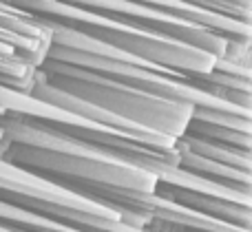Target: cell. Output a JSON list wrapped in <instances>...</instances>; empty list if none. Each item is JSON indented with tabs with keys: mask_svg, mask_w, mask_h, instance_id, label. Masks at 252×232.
<instances>
[{
	"mask_svg": "<svg viewBox=\"0 0 252 232\" xmlns=\"http://www.w3.org/2000/svg\"><path fill=\"white\" fill-rule=\"evenodd\" d=\"M0 162L51 181L153 195L159 177L53 131L20 111L0 117Z\"/></svg>",
	"mask_w": 252,
	"mask_h": 232,
	"instance_id": "cell-1",
	"label": "cell"
},
{
	"mask_svg": "<svg viewBox=\"0 0 252 232\" xmlns=\"http://www.w3.org/2000/svg\"><path fill=\"white\" fill-rule=\"evenodd\" d=\"M35 78L56 91L66 93L120 119L133 131L173 144L184 135L195 113V104L190 102H177L137 91L91 69L58 62L51 58H42V62L35 66Z\"/></svg>",
	"mask_w": 252,
	"mask_h": 232,
	"instance_id": "cell-2",
	"label": "cell"
},
{
	"mask_svg": "<svg viewBox=\"0 0 252 232\" xmlns=\"http://www.w3.org/2000/svg\"><path fill=\"white\" fill-rule=\"evenodd\" d=\"M4 2L29 13L31 18L47 25L49 29L60 27L71 33H78L82 38L100 42L115 51L128 53L151 64L164 66V69L184 71V73H210L219 62V58L201 49L188 47L175 40L157 38L135 27L100 16V13L87 11L75 4H66L62 0H4Z\"/></svg>",
	"mask_w": 252,
	"mask_h": 232,
	"instance_id": "cell-3",
	"label": "cell"
},
{
	"mask_svg": "<svg viewBox=\"0 0 252 232\" xmlns=\"http://www.w3.org/2000/svg\"><path fill=\"white\" fill-rule=\"evenodd\" d=\"M62 2L100 13V16L118 20L122 25L157 35V38L175 40V42L201 49V51L210 53L219 60L250 64V44H230L226 38H221L219 33L206 29V27L175 20V18L164 16V13L155 11L151 7H144L139 2H133V0H62Z\"/></svg>",
	"mask_w": 252,
	"mask_h": 232,
	"instance_id": "cell-4",
	"label": "cell"
},
{
	"mask_svg": "<svg viewBox=\"0 0 252 232\" xmlns=\"http://www.w3.org/2000/svg\"><path fill=\"white\" fill-rule=\"evenodd\" d=\"M153 195L206 219L241 230L252 228V195L232 193L177 171L168 177H159Z\"/></svg>",
	"mask_w": 252,
	"mask_h": 232,
	"instance_id": "cell-5",
	"label": "cell"
},
{
	"mask_svg": "<svg viewBox=\"0 0 252 232\" xmlns=\"http://www.w3.org/2000/svg\"><path fill=\"white\" fill-rule=\"evenodd\" d=\"M0 29L7 31L13 38L16 47L29 58L31 62L40 64L42 58L47 56V49L51 44L53 31L47 25L38 22L29 13L11 7V4L0 0Z\"/></svg>",
	"mask_w": 252,
	"mask_h": 232,
	"instance_id": "cell-6",
	"label": "cell"
},
{
	"mask_svg": "<svg viewBox=\"0 0 252 232\" xmlns=\"http://www.w3.org/2000/svg\"><path fill=\"white\" fill-rule=\"evenodd\" d=\"M0 226L13 232H95V230L75 228V226H66V224H60V221L47 219V217L33 215V212L9 206L4 202H0Z\"/></svg>",
	"mask_w": 252,
	"mask_h": 232,
	"instance_id": "cell-7",
	"label": "cell"
},
{
	"mask_svg": "<svg viewBox=\"0 0 252 232\" xmlns=\"http://www.w3.org/2000/svg\"><path fill=\"white\" fill-rule=\"evenodd\" d=\"M35 66L13 47L0 42V84L16 93L27 95L35 78Z\"/></svg>",
	"mask_w": 252,
	"mask_h": 232,
	"instance_id": "cell-8",
	"label": "cell"
},
{
	"mask_svg": "<svg viewBox=\"0 0 252 232\" xmlns=\"http://www.w3.org/2000/svg\"><path fill=\"white\" fill-rule=\"evenodd\" d=\"M175 144H177L179 148L192 153V155H199V157H204V159H210V162H217V164H223V166L252 173L248 150H237V148H228V146L210 144V142L195 140V137H190V135H182Z\"/></svg>",
	"mask_w": 252,
	"mask_h": 232,
	"instance_id": "cell-9",
	"label": "cell"
},
{
	"mask_svg": "<svg viewBox=\"0 0 252 232\" xmlns=\"http://www.w3.org/2000/svg\"><path fill=\"white\" fill-rule=\"evenodd\" d=\"M2 2H4V0H2Z\"/></svg>",
	"mask_w": 252,
	"mask_h": 232,
	"instance_id": "cell-10",
	"label": "cell"
}]
</instances>
